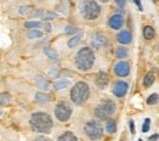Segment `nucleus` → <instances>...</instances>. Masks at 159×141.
Instances as JSON below:
<instances>
[{
	"instance_id": "nucleus-8",
	"label": "nucleus",
	"mask_w": 159,
	"mask_h": 141,
	"mask_svg": "<svg viewBox=\"0 0 159 141\" xmlns=\"http://www.w3.org/2000/svg\"><path fill=\"white\" fill-rule=\"evenodd\" d=\"M92 46H93V49H96V50H100L103 46H105L107 45V43H108V39H107V37L102 33V32H97V33H94L93 35H92Z\"/></svg>"
},
{
	"instance_id": "nucleus-3",
	"label": "nucleus",
	"mask_w": 159,
	"mask_h": 141,
	"mask_svg": "<svg viewBox=\"0 0 159 141\" xmlns=\"http://www.w3.org/2000/svg\"><path fill=\"white\" fill-rule=\"evenodd\" d=\"M70 97H71L72 102L76 103V105L84 103L89 97V86H88V84L84 83V81H77L70 91Z\"/></svg>"
},
{
	"instance_id": "nucleus-11",
	"label": "nucleus",
	"mask_w": 159,
	"mask_h": 141,
	"mask_svg": "<svg viewBox=\"0 0 159 141\" xmlns=\"http://www.w3.org/2000/svg\"><path fill=\"white\" fill-rule=\"evenodd\" d=\"M108 24H109V27L113 28V29H120V28L122 27V24H124V17H122L120 14H115V15H113V16L109 19Z\"/></svg>"
},
{
	"instance_id": "nucleus-24",
	"label": "nucleus",
	"mask_w": 159,
	"mask_h": 141,
	"mask_svg": "<svg viewBox=\"0 0 159 141\" xmlns=\"http://www.w3.org/2000/svg\"><path fill=\"white\" fill-rule=\"evenodd\" d=\"M81 38H82V34H77V35L72 37L71 39H69V41H67V45H69V48H75V46H76V45H77V44L80 43Z\"/></svg>"
},
{
	"instance_id": "nucleus-9",
	"label": "nucleus",
	"mask_w": 159,
	"mask_h": 141,
	"mask_svg": "<svg viewBox=\"0 0 159 141\" xmlns=\"http://www.w3.org/2000/svg\"><path fill=\"white\" fill-rule=\"evenodd\" d=\"M114 72L119 76V77H126L130 74V63L126 61H119L115 66H114Z\"/></svg>"
},
{
	"instance_id": "nucleus-25",
	"label": "nucleus",
	"mask_w": 159,
	"mask_h": 141,
	"mask_svg": "<svg viewBox=\"0 0 159 141\" xmlns=\"http://www.w3.org/2000/svg\"><path fill=\"white\" fill-rule=\"evenodd\" d=\"M129 55V50L125 48V46H120L116 49V56L119 57V59H124V57H126Z\"/></svg>"
},
{
	"instance_id": "nucleus-18",
	"label": "nucleus",
	"mask_w": 159,
	"mask_h": 141,
	"mask_svg": "<svg viewBox=\"0 0 159 141\" xmlns=\"http://www.w3.org/2000/svg\"><path fill=\"white\" fill-rule=\"evenodd\" d=\"M70 84H71V81H69V79H61L59 81H55L54 85H53V88H54V90H61V89L67 88Z\"/></svg>"
},
{
	"instance_id": "nucleus-34",
	"label": "nucleus",
	"mask_w": 159,
	"mask_h": 141,
	"mask_svg": "<svg viewBox=\"0 0 159 141\" xmlns=\"http://www.w3.org/2000/svg\"><path fill=\"white\" fill-rule=\"evenodd\" d=\"M130 129H131V133L132 134L136 133V130H135V122L134 121H130Z\"/></svg>"
},
{
	"instance_id": "nucleus-10",
	"label": "nucleus",
	"mask_w": 159,
	"mask_h": 141,
	"mask_svg": "<svg viewBox=\"0 0 159 141\" xmlns=\"http://www.w3.org/2000/svg\"><path fill=\"white\" fill-rule=\"evenodd\" d=\"M129 90V84L124 81H119L115 83L114 85V89H113V94L116 96V97H122L126 95Z\"/></svg>"
},
{
	"instance_id": "nucleus-2",
	"label": "nucleus",
	"mask_w": 159,
	"mask_h": 141,
	"mask_svg": "<svg viewBox=\"0 0 159 141\" xmlns=\"http://www.w3.org/2000/svg\"><path fill=\"white\" fill-rule=\"evenodd\" d=\"M96 60L94 51L89 46H83L80 49L75 56V64L80 71H88L92 68L93 63Z\"/></svg>"
},
{
	"instance_id": "nucleus-36",
	"label": "nucleus",
	"mask_w": 159,
	"mask_h": 141,
	"mask_svg": "<svg viewBox=\"0 0 159 141\" xmlns=\"http://www.w3.org/2000/svg\"><path fill=\"white\" fill-rule=\"evenodd\" d=\"M157 139H158V134H154L149 138V141H157Z\"/></svg>"
},
{
	"instance_id": "nucleus-17",
	"label": "nucleus",
	"mask_w": 159,
	"mask_h": 141,
	"mask_svg": "<svg viewBox=\"0 0 159 141\" xmlns=\"http://www.w3.org/2000/svg\"><path fill=\"white\" fill-rule=\"evenodd\" d=\"M34 99H36L37 102H39V103H45V102H49V101L52 100V96H50L49 94L37 93V94H36V96H34Z\"/></svg>"
},
{
	"instance_id": "nucleus-38",
	"label": "nucleus",
	"mask_w": 159,
	"mask_h": 141,
	"mask_svg": "<svg viewBox=\"0 0 159 141\" xmlns=\"http://www.w3.org/2000/svg\"><path fill=\"white\" fill-rule=\"evenodd\" d=\"M139 141H142V140H139Z\"/></svg>"
},
{
	"instance_id": "nucleus-19",
	"label": "nucleus",
	"mask_w": 159,
	"mask_h": 141,
	"mask_svg": "<svg viewBox=\"0 0 159 141\" xmlns=\"http://www.w3.org/2000/svg\"><path fill=\"white\" fill-rule=\"evenodd\" d=\"M154 79H156L154 73H153V72H148V73L146 74V77L143 78V85H144L146 88L151 86V85L154 83Z\"/></svg>"
},
{
	"instance_id": "nucleus-29",
	"label": "nucleus",
	"mask_w": 159,
	"mask_h": 141,
	"mask_svg": "<svg viewBox=\"0 0 159 141\" xmlns=\"http://www.w3.org/2000/svg\"><path fill=\"white\" fill-rule=\"evenodd\" d=\"M158 102V94H152L148 99H147V103L148 105H154Z\"/></svg>"
},
{
	"instance_id": "nucleus-27",
	"label": "nucleus",
	"mask_w": 159,
	"mask_h": 141,
	"mask_svg": "<svg viewBox=\"0 0 159 141\" xmlns=\"http://www.w3.org/2000/svg\"><path fill=\"white\" fill-rule=\"evenodd\" d=\"M79 31V28L77 27H75V26H66L65 27V34H74V33H76Z\"/></svg>"
},
{
	"instance_id": "nucleus-37",
	"label": "nucleus",
	"mask_w": 159,
	"mask_h": 141,
	"mask_svg": "<svg viewBox=\"0 0 159 141\" xmlns=\"http://www.w3.org/2000/svg\"><path fill=\"white\" fill-rule=\"evenodd\" d=\"M1 113H2V111H1V108H0V116H1Z\"/></svg>"
},
{
	"instance_id": "nucleus-14",
	"label": "nucleus",
	"mask_w": 159,
	"mask_h": 141,
	"mask_svg": "<svg viewBox=\"0 0 159 141\" xmlns=\"http://www.w3.org/2000/svg\"><path fill=\"white\" fill-rule=\"evenodd\" d=\"M43 52L45 54V56H48L52 61H58V59H59L58 52L55 51V49H53L50 46H44L43 48Z\"/></svg>"
},
{
	"instance_id": "nucleus-30",
	"label": "nucleus",
	"mask_w": 159,
	"mask_h": 141,
	"mask_svg": "<svg viewBox=\"0 0 159 141\" xmlns=\"http://www.w3.org/2000/svg\"><path fill=\"white\" fill-rule=\"evenodd\" d=\"M149 126H151V119H149V118H146L143 125H142V131H143V133H147V131L149 130Z\"/></svg>"
},
{
	"instance_id": "nucleus-6",
	"label": "nucleus",
	"mask_w": 159,
	"mask_h": 141,
	"mask_svg": "<svg viewBox=\"0 0 159 141\" xmlns=\"http://www.w3.org/2000/svg\"><path fill=\"white\" fill-rule=\"evenodd\" d=\"M115 111H116V103L114 101L110 99H103L97 106V108L94 110V114L99 119H104L113 116Z\"/></svg>"
},
{
	"instance_id": "nucleus-21",
	"label": "nucleus",
	"mask_w": 159,
	"mask_h": 141,
	"mask_svg": "<svg viewBox=\"0 0 159 141\" xmlns=\"http://www.w3.org/2000/svg\"><path fill=\"white\" fill-rule=\"evenodd\" d=\"M105 129H107V131L110 133V134L115 133V131H116V122L114 121V119H108V121H107V124H105Z\"/></svg>"
},
{
	"instance_id": "nucleus-12",
	"label": "nucleus",
	"mask_w": 159,
	"mask_h": 141,
	"mask_svg": "<svg viewBox=\"0 0 159 141\" xmlns=\"http://www.w3.org/2000/svg\"><path fill=\"white\" fill-rule=\"evenodd\" d=\"M116 39H118V41H119L120 44L126 45V44H130L131 43V40H132V34H131L130 31L124 29V31H121V32L118 33Z\"/></svg>"
},
{
	"instance_id": "nucleus-35",
	"label": "nucleus",
	"mask_w": 159,
	"mask_h": 141,
	"mask_svg": "<svg viewBox=\"0 0 159 141\" xmlns=\"http://www.w3.org/2000/svg\"><path fill=\"white\" fill-rule=\"evenodd\" d=\"M40 14H42V10H38V11H33V12L30 15V17H34V16L37 17V16H39Z\"/></svg>"
},
{
	"instance_id": "nucleus-20",
	"label": "nucleus",
	"mask_w": 159,
	"mask_h": 141,
	"mask_svg": "<svg viewBox=\"0 0 159 141\" xmlns=\"http://www.w3.org/2000/svg\"><path fill=\"white\" fill-rule=\"evenodd\" d=\"M143 37H144L147 40L153 39V38H154V29H153V27L146 26V27L143 28Z\"/></svg>"
},
{
	"instance_id": "nucleus-13",
	"label": "nucleus",
	"mask_w": 159,
	"mask_h": 141,
	"mask_svg": "<svg viewBox=\"0 0 159 141\" xmlns=\"http://www.w3.org/2000/svg\"><path fill=\"white\" fill-rule=\"evenodd\" d=\"M96 84H97V86H98L99 89L107 88L108 84H109V77H108V74L104 73V72L98 73V76H97V78H96Z\"/></svg>"
},
{
	"instance_id": "nucleus-31",
	"label": "nucleus",
	"mask_w": 159,
	"mask_h": 141,
	"mask_svg": "<svg viewBox=\"0 0 159 141\" xmlns=\"http://www.w3.org/2000/svg\"><path fill=\"white\" fill-rule=\"evenodd\" d=\"M42 27H43V28H44L47 32H52V24H50L49 22H43Z\"/></svg>"
},
{
	"instance_id": "nucleus-33",
	"label": "nucleus",
	"mask_w": 159,
	"mask_h": 141,
	"mask_svg": "<svg viewBox=\"0 0 159 141\" xmlns=\"http://www.w3.org/2000/svg\"><path fill=\"white\" fill-rule=\"evenodd\" d=\"M28 9H31V7H30V6H21L19 12H20V14H25V12L28 11Z\"/></svg>"
},
{
	"instance_id": "nucleus-23",
	"label": "nucleus",
	"mask_w": 159,
	"mask_h": 141,
	"mask_svg": "<svg viewBox=\"0 0 159 141\" xmlns=\"http://www.w3.org/2000/svg\"><path fill=\"white\" fill-rule=\"evenodd\" d=\"M42 22H37V21H27V22H25V28H27V29H36V28H38V27H42Z\"/></svg>"
},
{
	"instance_id": "nucleus-1",
	"label": "nucleus",
	"mask_w": 159,
	"mask_h": 141,
	"mask_svg": "<svg viewBox=\"0 0 159 141\" xmlns=\"http://www.w3.org/2000/svg\"><path fill=\"white\" fill-rule=\"evenodd\" d=\"M30 124L32 126V130L42 133V134H48L52 131L53 128V121L49 117V114L44 112H36L31 116Z\"/></svg>"
},
{
	"instance_id": "nucleus-7",
	"label": "nucleus",
	"mask_w": 159,
	"mask_h": 141,
	"mask_svg": "<svg viewBox=\"0 0 159 141\" xmlns=\"http://www.w3.org/2000/svg\"><path fill=\"white\" fill-rule=\"evenodd\" d=\"M54 114L57 117V119L60 122H66L70 119L71 114H72V107L69 102L66 101H61L59 102L55 108H54Z\"/></svg>"
},
{
	"instance_id": "nucleus-16",
	"label": "nucleus",
	"mask_w": 159,
	"mask_h": 141,
	"mask_svg": "<svg viewBox=\"0 0 159 141\" xmlns=\"http://www.w3.org/2000/svg\"><path fill=\"white\" fill-rule=\"evenodd\" d=\"M58 141H77V138L71 131H65L58 138Z\"/></svg>"
},
{
	"instance_id": "nucleus-15",
	"label": "nucleus",
	"mask_w": 159,
	"mask_h": 141,
	"mask_svg": "<svg viewBox=\"0 0 159 141\" xmlns=\"http://www.w3.org/2000/svg\"><path fill=\"white\" fill-rule=\"evenodd\" d=\"M36 84L38 85V88L39 89H42V90H49V83H48V81L44 78V77H42V76H37L36 77Z\"/></svg>"
},
{
	"instance_id": "nucleus-5",
	"label": "nucleus",
	"mask_w": 159,
	"mask_h": 141,
	"mask_svg": "<svg viewBox=\"0 0 159 141\" xmlns=\"http://www.w3.org/2000/svg\"><path fill=\"white\" fill-rule=\"evenodd\" d=\"M84 134L86 136L92 141H97L100 140L102 136H103V131H104V128L102 125V123L97 119H92V121H88L84 124Z\"/></svg>"
},
{
	"instance_id": "nucleus-22",
	"label": "nucleus",
	"mask_w": 159,
	"mask_h": 141,
	"mask_svg": "<svg viewBox=\"0 0 159 141\" xmlns=\"http://www.w3.org/2000/svg\"><path fill=\"white\" fill-rule=\"evenodd\" d=\"M43 35V32L39 29H30L27 33V38L28 39H36V38H40Z\"/></svg>"
},
{
	"instance_id": "nucleus-28",
	"label": "nucleus",
	"mask_w": 159,
	"mask_h": 141,
	"mask_svg": "<svg viewBox=\"0 0 159 141\" xmlns=\"http://www.w3.org/2000/svg\"><path fill=\"white\" fill-rule=\"evenodd\" d=\"M10 102V96L7 94L0 93V105H6Z\"/></svg>"
},
{
	"instance_id": "nucleus-4",
	"label": "nucleus",
	"mask_w": 159,
	"mask_h": 141,
	"mask_svg": "<svg viewBox=\"0 0 159 141\" xmlns=\"http://www.w3.org/2000/svg\"><path fill=\"white\" fill-rule=\"evenodd\" d=\"M80 12L82 17L86 20H96L100 14V6L97 1H93V0L82 1L80 4Z\"/></svg>"
},
{
	"instance_id": "nucleus-26",
	"label": "nucleus",
	"mask_w": 159,
	"mask_h": 141,
	"mask_svg": "<svg viewBox=\"0 0 159 141\" xmlns=\"http://www.w3.org/2000/svg\"><path fill=\"white\" fill-rule=\"evenodd\" d=\"M42 19L44 20V22H48V21H52V20L58 19V15H57V14H54V12H47V14H44V15L42 16Z\"/></svg>"
},
{
	"instance_id": "nucleus-32",
	"label": "nucleus",
	"mask_w": 159,
	"mask_h": 141,
	"mask_svg": "<svg viewBox=\"0 0 159 141\" xmlns=\"http://www.w3.org/2000/svg\"><path fill=\"white\" fill-rule=\"evenodd\" d=\"M32 141H52L50 139H48V138H45V136H37L34 140Z\"/></svg>"
},
{
	"instance_id": "nucleus-39",
	"label": "nucleus",
	"mask_w": 159,
	"mask_h": 141,
	"mask_svg": "<svg viewBox=\"0 0 159 141\" xmlns=\"http://www.w3.org/2000/svg\"><path fill=\"white\" fill-rule=\"evenodd\" d=\"M121 141H122V140H121Z\"/></svg>"
}]
</instances>
